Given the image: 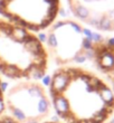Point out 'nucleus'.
I'll return each mask as SVG.
<instances>
[{
  "label": "nucleus",
  "mask_w": 114,
  "mask_h": 123,
  "mask_svg": "<svg viewBox=\"0 0 114 123\" xmlns=\"http://www.w3.org/2000/svg\"><path fill=\"white\" fill-rule=\"evenodd\" d=\"M3 86L5 82L0 76V115L5 113V103H3Z\"/></svg>",
  "instance_id": "5"
},
{
  "label": "nucleus",
  "mask_w": 114,
  "mask_h": 123,
  "mask_svg": "<svg viewBox=\"0 0 114 123\" xmlns=\"http://www.w3.org/2000/svg\"><path fill=\"white\" fill-rule=\"evenodd\" d=\"M0 123H19V122H17V121L15 120V119H12L10 115L3 113L0 115Z\"/></svg>",
  "instance_id": "6"
},
{
  "label": "nucleus",
  "mask_w": 114,
  "mask_h": 123,
  "mask_svg": "<svg viewBox=\"0 0 114 123\" xmlns=\"http://www.w3.org/2000/svg\"><path fill=\"white\" fill-rule=\"evenodd\" d=\"M5 113L19 123H42L50 117L53 105L47 86L40 81L5 83Z\"/></svg>",
  "instance_id": "4"
},
{
  "label": "nucleus",
  "mask_w": 114,
  "mask_h": 123,
  "mask_svg": "<svg viewBox=\"0 0 114 123\" xmlns=\"http://www.w3.org/2000/svg\"><path fill=\"white\" fill-rule=\"evenodd\" d=\"M45 44L50 63L56 67L81 65L92 58V46L95 34L75 19L56 20L46 30Z\"/></svg>",
  "instance_id": "3"
},
{
  "label": "nucleus",
  "mask_w": 114,
  "mask_h": 123,
  "mask_svg": "<svg viewBox=\"0 0 114 123\" xmlns=\"http://www.w3.org/2000/svg\"><path fill=\"white\" fill-rule=\"evenodd\" d=\"M48 50L38 32L0 16V76L9 82L42 81L49 71Z\"/></svg>",
  "instance_id": "2"
},
{
  "label": "nucleus",
  "mask_w": 114,
  "mask_h": 123,
  "mask_svg": "<svg viewBox=\"0 0 114 123\" xmlns=\"http://www.w3.org/2000/svg\"><path fill=\"white\" fill-rule=\"evenodd\" d=\"M46 86L62 123H108L114 113L112 86L82 65L56 67Z\"/></svg>",
  "instance_id": "1"
}]
</instances>
